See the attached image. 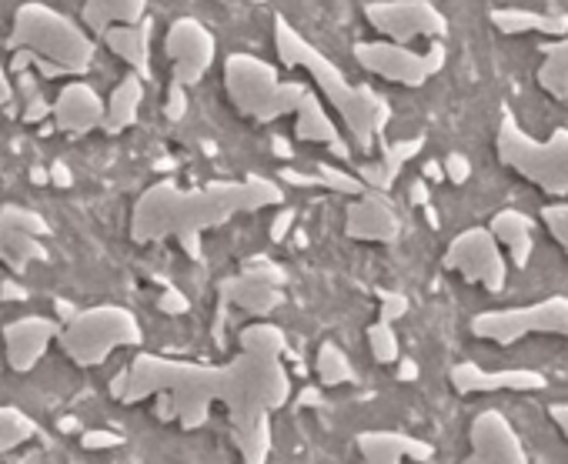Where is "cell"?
Returning a JSON list of instances; mask_svg holds the SVG:
<instances>
[{
	"label": "cell",
	"instance_id": "obj_36",
	"mask_svg": "<svg viewBox=\"0 0 568 464\" xmlns=\"http://www.w3.org/2000/svg\"><path fill=\"white\" fill-rule=\"evenodd\" d=\"M124 437L118 431H104V427H94V431H81V447L84 451H111V447H121Z\"/></svg>",
	"mask_w": 568,
	"mask_h": 464
},
{
	"label": "cell",
	"instance_id": "obj_25",
	"mask_svg": "<svg viewBox=\"0 0 568 464\" xmlns=\"http://www.w3.org/2000/svg\"><path fill=\"white\" fill-rule=\"evenodd\" d=\"M148 21V0H84L81 24L91 38H101L114 24Z\"/></svg>",
	"mask_w": 568,
	"mask_h": 464
},
{
	"label": "cell",
	"instance_id": "obj_17",
	"mask_svg": "<svg viewBox=\"0 0 568 464\" xmlns=\"http://www.w3.org/2000/svg\"><path fill=\"white\" fill-rule=\"evenodd\" d=\"M345 235L352 241H368V245H395L402 238V217L388 194L365 190L348 204V220Z\"/></svg>",
	"mask_w": 568,
	"mask_h": 464
},
{
	"label": "cell",
	"instance_id": "obj_5",
	"mask_svg": "<svg viewBox=\"0 0 568 464\" xmlns=\"http://www.w3.org/2000/svg\"><path fill=\"white\" fill-rule=\"evenodd\" d=\"M224 91L241 117L254 124H271L288 117L305 101L308 87L298 81H284L274 64L254 54H227L224 58Z\"/></svg>",
	"mask_w": 568,
	"mask_h": 464
},
{
	"label": "cell",
	"instance_id": "obj_32",
	"mask_svg": "<svg viewBox=\"0 0 568 464\" xmlns=\"http://www.w3.org/2000/svg\"><path fill=\"white\" fill-rule=\"evenodd\" d=\"M368 351L378 364H395L402 358V344H398V334H395V324H385V321H375L368 328Z\"/></svg>",
	"mask_w": 568,
	"mask_h": 464
},
{
	"label": "cell",
	"instance_id": "obj_46",
	"mask_svg": "<svg viewBox=\"0 0 568 464\" xmlns=\"http://www.w3.org/2000/svg\"><path fill=\"white\" fill-rule=\"evenodd\" d=\"M0 298H4V301H24L28 298V288L18 278H8L4 285H0Z\"/></svg>",
	"mask_w": 568,
	"mask_h": 464
},
{
	"label": "cell",
	"instance_id": "obj_54",
	"mask_svg": "<svg viewBox=\"0 0 568 464\" xmlns=\"http://www.w3.org/2000/svg\"><path fill=\"white\" fill-rule=\"evenodd\" d=\"M302 404H318L322 401V394L315 391V388H308V391H302V398H298Z\"/></svg>",
	"mask_w": 568,
	"mask_h": 464
},
{
	"label": "cell",
	"instance_id": "obj_11",
	"mask_svg": "<svg viewBox=\"0 0 568 464\" xmlns=\"http://www.w3.org/2000/svg\"><path fill=\"white\" fill-rule=\"evenodd\" d=\"M284 285H288V271L274 261L257 258V261L244 265L237 275L224 278L217 285V298H221V305L264 321L271 311H277L284 305Z\"/></svg>",
	"mask_w": 568,
	"mask_h": 464
},
{
	"label": "cell",
	"instance_id": "obj_57",
	"mask_svg": "<svg viewBox=\"0 0 568 464\" xmlns=\"http://www.w3.org/2000/svg\"><path fill=\"white\" fill-rule=\"evenodd\" d=\"M0 51H4V44H0Z\"/></svg>",
	"mask_w": 568,
	"mask_h": 464
},
{
	"label": "cell",
	"instance_id": "obj_24",
	"mask_svg": "<svg viewBox=\"0 0 568 464\" xmlns=\"http://www.w3.org/2000/svg\"><path fill=\"white\" fill-rule=\"evenodd\" d=\"M488 235L498 241V248L508 251V258H511L515 268H528L531 248H535V241H531V217H528V214H521V210H515V207L498 210V214L488 220Z\"/></svg>",
	"mask_w": 568,
	"mask_h": 464
},
{
	"label": "cell",
	"instance_id": "obj_43",
	"mask_svg": "<svg viewBox=\"0 0 568 464\" xmlns=\"http://www.w3.org/2000/svg\"><path fill=\"white\" fill-rule=\"evenodd\" d=\"M548 417L555 421V427H558L561 437L568 441V401H555V404L548 408Z\"/></svg>",
	"mask_w": 568,
	"mask_h": 464
},
{
	"label": "cell",
	"instance_id": "obj_12",
	"mask_svg": "<svg viewBox=\"0 0 568 464\" xmlns=\"http://www.w3.org/2000/svg\"><path fill=\"white\" fill-rule=\"evenodd\" d=\"M442 268L462 275L468 285H481L488 295L505 291L508 265H505L498 241L488 235V227H468L458 238H452V245L442 258Z\"/></svg>",
	"mask_w": 568,
	"mask_h": 464
},
{
	"label": "cell",
	"instance_id": "obj_51",
	"mask_svg": "<svg viewBox=\"0 0 568 464\" xmlns=\"http://www.w3.org/2000/svg\"><path fill=\"white\" fill-rule=\"evenodd\" d=\"M58 315H61V324H68V321L78 315V308H74L71 301H58Z\"/></svg>",
	"mask_w": 568,
	"mask_h": 464
},
{
	"label": "cell",
	"instance_id": "obj_41",
	"mask_svg": "<svg viewBox=\"0 0 568 464\" xmlns=\"http://www.w3.org/2000/svg\"><path fill=\"white\" fill-rule=\"evenodd\" d=\"M158 308L164 311V315H187V308H191V301H187V295L184 291H178V288H164V295L158 298Z\"/></svg>",
	"mask_w": 568,
	"mask_h": 464
},
{
	"label": "cell",
	"instance_id": "obj_28",
	"mask_svg": "<svg viewBox=\"0 0 568 464\" xmlns=\"http://www.w3.org/2000/svg\"><path fill=\"white\" fill-rule=\"evenodd\" d=\"M241 354H254V358H271L281 361L288 354V334H284L277 324L271 321H254L241 331Z\"/></svg>",
	"mask_w": 568,
	"mask_h": 464
},
{
	"label": "cell",
	"instance_id": "obj_22",
	"mask_svg": "<svg viewBox=\"0 0 568 464\" xmlns=\"http://www.w3.org/2000/svg\"><path fill=\"white\" fill-rule=\"evenodd\" d=\"M101 44L121 58L131 74H138L141 81L151 78V21L141 24H114L101 34Z\"/></svg>",
	"mask_w": 568,
	"mask_h": 464
},
{
	"label": "cell",
	"instance_id": "obj_1",
	"mask_svg": "<svg viewBox=\"0 0 568 464\" xmlns=\"http://www.w3.org/2000/svg\"><path fill=\"white\" fill-rule=\"evenodd\" d=\"M171 394L174 421L184 431H197L211 417L217 401L227 414L234 447L244 464H267L271 454V414L292 401V378L281 361L237 354L227 364H197L161 354H138L128 364L124 404Z\"/></svg>",
	"mask_w": 568,
	"mask_h": 464
},
{
	"label": "cell",
	"instance_id": "obj_4",
	"mask_svg": "<svg viewBox=\"0 0 568 464\" xmlns=\"http://www.w3.org/2000/svg\"><path fill=\"white\" fill-rule=\"evenodd\" d=\"M4 48L28 51L34 58L61 68L68 78L88 74V68L98 58V41L84 31V24L54 11L51 4H44V0H28V4L18 8Z\"/></svg>",
	"mask_w": 568,
	"mask_h": 464
},
{
	"label": "cell",
	"instance_id": "obj_6",
	"mask_svg": "<svg viewBox=\"0 0 568 464\" xmlns=\"http://www.w3.org/2000/svg\"><path fill=\"white\" fill-rule=\"evenodd\" d=\"M495 151L508 171H515L548 197L568 194V127H555L548 141H535L515 121V114L505 111L495 134Z\"/></svg>",
	"mask_w": 568,
	"mask_h": 464
},
{
	"label": "cell",
	"instance_id": "obj_49",
	"mask_svg": "<svg viewBox=\"0 0 568 464\" xmlns=\"http://www.w3.org/2000/svg\"><path fill=\"white\" fill-rule=\"evenodd\" d=\"M108 388H111V398H114V401H121V398H124V391H128V368H121V371L111 378V384H108Z\"/></svg>",
	"mask_w": 568,
	"mask_h": 464
},
{
	"label": "cell",
	"instance_id": "obj_31",
	"mask_svg": "<svg viewBox=\"0 0 568 464\" xmlns=\"http://www.w3.org/2000/svg\"><path fill=\"white\" fill-rule=\"evenodd\" d=\"M38 437V424L14 404H0V451H14Z\"/></svg>",
	"mask_w": 568,
	"mask_h": 464
},
{
	"label": "cell",
	"instance_id": "obj_16",
	"mask_svg": "<svg viewBox=\"0 0 568 464\" xmlns=\"http://www.w3.org/2000/svg\"><path fill=\"white\" fill-rule=\"evenodd\" d=\"M61 334V321L44 318V315H28L18 318L4 328V358L11 371L28 374L41 364V358L51 351V344Z\"/></svg>",
	"mask_w": 568,
	"mask_h": 464
},
{
	"label": "cell",
	"instance_id": "obj_38",
	"mask_svg": "<svg viewBox=\"0 0 568 464\" xmlns=\"http://www.w3.org/2000/svg\"><path fill=\"white\" fill-rule=\"evenodd\" d=\"M442 174L452 181V184H465L468 177H471V161L465 157V154H448L445 161H442Z\"/></svg>",
	"mask_w": 568,
	"mask_h": 464
},
{
	"label": "cell",
	"instance_id": "obj_39",
	"mask_svg": "<svg viewBox=\"0 0 568 464\" xmlns=\"http://www.w3.org/2000/svg\"><path fill=\"white\" fill-rule=\"evenodd\" d=\"M295 217H298V214H295L292 207H281V210H277V214L271 217V227H267V235H271V241H274V245H281L284 238L292 235V227H295Z\"/></svg>",
	"mask_w": 568,
	"mask_h": 464
},
{
	"label": "cell",
	"instance_id": "obj_15",
	"mask_svg": "<svg viewBox=\"0 0 568 464\" xmlns=\"http://www.w3.org/2000/svg\"><path fill=\"white\" fill-rule=\"evenodd\" d=\"M468 457L462 464H528L511 421L498 411H481L468 427Z\"/></svg>",
	"mask_w": 568,
	"mask_h": 464
},
{
	"label": "cell",
	"instance_id": "obj_13",
	"mask_svg": "<svg viewBox=\"0 0 568 464\" xmlns=\"http://www.w3.org/2000/svg\"><path fill=\"white\" fill-rule=\"evenodd\" d=\"M164 58L171 64V84L184 91L201 84L217 61V38L197 18H178L164 34Z\"/></svg>",
	"mask_w": 568,
	"mask_h": 464
},
{
	"label": "cell",
	"instance_id": "obj_52",
	"mask_svg": "<svg viewBox=\"0 0 568 464\" xmlns=\"http://www.w3.org/2000/svg\"><path fill=\"white\" fill-rule=\"evenodd\" d=\"M271 147H274V154H277V157H292V144L284 141V137H274V141H271Z\"/></svg>",
	"mask_w": 568,
	"mask_h": 464
},
{
	"label": "cell",
	"instance_id": "obj_30",
	"mask_svg": "<svg viewBox=\"0 0 568 464\" xmlns=\"http://www.w3.org/2000/svg\"><path fill=\"white\" fill-rule=\"evenodd\" d=\"M315 371H318L322 388H338V384H352L355 381V364H352V358L335 341H325L318 348Z\"/></svg>",
	"mask_w": 568,
	"mask_h": 464
},
{
	"label": "cell",
	"instance_id": "obj_9",
	"mask_svg": "<svg viewBox=\"0 0 568 464\" xmlns=\"http://www.w3.org/2000/svg\"><path fill=\"white\" fill-rule=\"evenodd\" d=\"M352 54L368 74L388 84H402V87H422L445 68V48L438 41L425 54L405 44H392V41H362L355 44Z\"/></svg>",
	"mask_w": 568,
	"mask_h": 464
},
{
	"label": "cell",
	"instance_id": "obj_37",
	"mask_svg": "<svg viewBox=\"0 0 568 464\" xmlns=\"http://www.w3.org/2000/svg\"><path fill=\"white\" fill-rule=\"evenodd\" d=\"M191 111V97L181 84H171L168 87V101H164V117L168 121H181L184 114Z\"/></svg>",
	"mask_w": 568,
	"mask_h": 464
},
{
	"label": "cell",
	"instance_id": "obj_7",
	"mask_svg": "<svg viewBox=\"0 0 568 464\" xmlns=\"http://www.w3.org/2000/svg\"><path fill=\"white\" fill-rule=\"evenodd\" d=\"M141 341H144L141 321L124 305L81 308L68 324H61V334H58L61 351L81 368H98L114 351L138 348Z\"/></svg>",
	"mask_w": 568,
	"mask_h": 464
},
{
	"label": "cell",
	"instance_id": "obj_3",
	"mask_svg": "<svg viewBox=\"0 0 568 464\" xmlns=\"http://www.w3.org/2000/svg\"><path fill=\"white\" fill-rule=\"evenodd\" d=\"M271 28H274V54H277L281 68L308 71L315 87H318V97L328 101L338 111V117L345 121L355 147L372 151L375 141L385 134V127L392 121L388 101L378 91H372L368 84H352L342 74V68L328 54H322L288 18L277 14Z\"/></svg>",
	"mask_w": 568,
	"mask_h": 464
},
{
	"label": "cell",
	"instance_id": "obj_33",
	"mask_svg": "<svg viewBox=\"0 0 568 464\" xmlns=\"http://www.w3.org/2000/svg\"><path fill=\"white\" fill-rule=\"evenodd\" d=\"M315 181H318V187L335 190V194H348V197H362L365 194V184L358 181V174L342 171L335 164H318L315 167Z\"/></svg>",
	"mask_w": 568,
	"mask_h": 464
},
{
	"label": "cell",
	"instance_id": "obj_29",
	"mask_svg": "<svg viewBox=\"0 0 568 464\" xmlns=\"http://www.w3.org/2000/svg\"><path fill=\"white\" fill-rule=\"evenodd\" d=\"M541 64H538V84L545 94H551L555 101H568V38L548 44L541 51Z\"/></svg>",
	"mask_w": 568,
	"mask_h": 464
},
{
	"label": "cell",
	"instance_id": "obj_26",
	"mask_svg": "<svg viewBox=\"0 0 568 464\" xmlns=\"http://www.w3.org/2000/svg\"><path fill=\"white\" fill-rule=\"evenodd\" d=\"M141 101H144V81L138 74H128L111 91V97L104 101V124H101V131L111 134V137H118L128 127H134L138 124V114H141Z\"/></svg>",
	"mask_w": 568,
	"mask_h": 464
},
{
	"label": "cell",
	"instance_id": "obj_20",
	"mask_svg": "<svg viewBox=\"0 0 568 464\" xmlns=\"http://www.w3.org/2000/svg\"><path fill=\"white\" fill-rule=\"evenodd\" d=\"M358 444V454H362V464H405V461H432L435 457V447L415 434H405V431H362L355 437Z\"/></svg>",
	"mask_w": 568,
	"mask_h": 464
},
{
	"label": "cell",
	"instance_id": "obj_14",
	"mask_svg": "<svg viewBox=\"0 0 568 464\" xmlns=\"http://www.w3.org/2000/svg\"><path fill=\"white\" fill-rule=\"evenodd\" d=\"M48 235L51 224L44 214L24 204H4L0 207V265H8L14 275H24L31 265L48 261Z\"/></svg>",
	"mask_w": 568,
	"mask_h": 464
},
{
	"label": "cell",
	"instance_id": "obj_8",
	"mask_svg": "<svg viewBox=\"0 0 568 464\" xmlns=\"http://www.w3.org/2000/svg\"><path fill=\"white\" fill-rule=\"evenodd\" d=\"M471 334L498 348H511L521 338H535V334H551L568 341V298L551 295L525 308L481 311L471 318Z\"/></svg>",
	"mask_w": 568,
	"mask_h": 464
},
{
	"label": "cell",
	"instance_id": "obj_50",
	"mask_svg": "<svg viewBox=\"0 0 568 464\" xmlns=\"http://www.w3.org/2000/svg\"><path fill=\"white\" fill-rule=\"evenodd\" d=\"M398 378L402 381H415L418 378V364L412 358H398Z\"/></svg>",
	"mask_w": 568,
	"mask_h": 464
},
{
	"label": "cell",
	"instance_id": "obj_2",
	"mask_svg": "<svg viewBox=\"0 0 568 464\" xmlns=\"http://www.w3.org/2000/svg\"><path fill=\"white\" fill-rule=\"evenodd\" d=\"M284 190L264 174H247L244 181H211L204 187H181L164 177L151 184L131 214V241L161 245L178 241L187 258H201V238L214 227H224L237 214H257L277 207Z\"/></svg>",
	"mask_w": 568,
	"mask_h": 464
},
{
	"label": "cell",
	"instance_id": "obj_45",
	"mask_svg": "<svg viewBox=\"0 0 568 464\" xmlns=\"http://www.w3.org/2000/svg\"><path fill=\"white\" fill-rule=\"evenodd\" d=\"M281 177L288 181V184H295V187H318L315 174H305V171H295V167H284Z\"/></svg>",
	"mask_w": 568,
	"mask_h": 464
},
{
	"label": "cell",
	"instance_id": "obj_56",
	"mask_svg": "<svg viewBox=\"0 0 568 464\" xmlns=\"http://www.w3.org/2000/svg\"><path fill=\"white\" fill-rule=\"evenodd\" d=\"M244 4H267V0H244Z\"/></svg>",
	"mask_w": 568,
	"mask_h": 464
},
{
	"label": "cell",
	"instance_id": "obj_55",
	"mask_svg": "<svg viewBox=\"0 0 568 464\" xmlns=\"http://www.w3.org/2000/svg\"><path fill=\"white\" fill-rule=\"evenodd\" d=\"M31 181H34V184H48L51 177H48V171H44V167H31Z\"/></svg>",
	"mask_w": 568,
	"mask_h": 464
},
{
	"label": "cell",
	"instance_id": "obj_18",
	"mask_svg": "<svg viewBox=\"0 0 568 464\" xmlns=\"http://www.w3.org/2000/svg\"><path fill=\"white\" fill-rule=\"evenodd\" d=\"M51 121L61 134L84 137L91 131H101L104 124V97L81 78L64 84L58 91V101H51Z\"/></svg>",
	"mask_w": 568,
	"mask_h": 464
},
{
	"label": "cell",
	"instance_id": "obj_35",
	"mask_svg": "<svg viewBox=\"0 0 568 464\" xmlns=\"http://www.w3.org/2000/svg\"><path fill=\"white\" fill-rule=\"evenodd\" d=\"M408 315V298L398 291H378V321L395 324L398 318Z\"/></svg>",
	"mask_w": 568,
	"mask_h": 464
},
{
	"label": "cell",
	"instance_id": "obj_44",
	"mask_svg": "<svg viewBox=\"0 0 568 464\" xmlns=\"http://www.w3.org/2000/svg\"><path fill=\"white\" fill-rule=\"evenodd\" d=\"M14 81H11V74H8V68L0 64V107H11L14 104Z\"/></svg>",
	"mask_w": 568,
	"mask_h": 464
},
{
	"label": "cell",
	"instance_id": "obj_23",
	"mask_svg": "<svg viewBox=\"0 0 568 464\" xmlns=\"http://www.w3.org/2000/svg\"><path fill=\"white\" fill-rule=\"evenodd\" d=\"M425 147V137H408V141H392L382 147V157L378 161H368L358 167V181L365 184V190H375V194H388L402 174V167Z\"/></svg>",
	"mask_w": 568,
	"mask_h": 464
},
{
	"label": "cell",
	"instance_id": "obj_47",
	"mask_svg": "<svg viewBox=\"0 0 568 464\" xmlns=\"http://www.w3.org/2000/svg\"><path fill=\"white\" fill-rule=\"evenodd\" d=\"M48 177H51V184H58V187H71V184H74V174H71V167H68L64 161L51 164Z\"/></svg>",
	"mask_w": 568,
	"mask_h": 464
},
{
	"label": "cell",
	"instance_id": "obj_53",
	"mask_svg": "<svg viewBox=\"0 0 568 464\" xmlns=\"http://www.w3.org/2000/svg\"><path fill=\"white\" fill-rule=\"evenodd\" d=\"M445 174H442V164L438 161H428L425 164V181H442Z\"/></svg>",
	"mask_w": 568,
	"mask_h": 464
},
{
	"label": "cell",
	"instance_id": "obj_34",
	"mask_svg": "<svg viewBox=\"0 0 568 464\" xmlns=\"http://www.w3.org/2000/svg\"><path fill=\"white\" fill-rule=\"evenodd\" d=\"M541 220H545V227H548L551 241L568 255V204L561 200V204H548V207H541Z\"/></svg>",
	"mask_w": 568,
	"mask_h": 464
},
{
	"label": "cell",
	"instance_id": "obj_27",
	"mask_svg": "<svg viewBox=\"0 0 568 464\" xmlns=\"http://www.w3.org/2000/svg\"><path fill=\"white\" fill-rule=\"evenodd\" d=\"M491 24L515 38V34H548V38H565L568 34V18H551V14H535V11H491Z\"/></svg>",
	"mask_w": 568,
	"mask_h": 464
},
{
	"label": "cell",
	"instance_id": "obj_21",
	"mask_svg": "<svg viewBox=\"0 0 568 464\" xmlns=\"http://www.w3.org/2000/svg\"><path fill=\"white\" fill-rule=\"evenodd\" d=\"M295 137L308 141V144H325L338 161H352V144L342 137L338 124L325 111V101L315 91H308L305 101L295 111Z\"/></svg>",
	"mask_w": 568,
	"mask_h": 464
},
{
	"label": "cell",
	"instance_id": "obj_42",
	"mask_svg": "<svg viewBox=\"0 0 568 464\" xmlns=\"http://www.w3.org/2000/svg\"><path fill=\"white\" fill-rule=\"evenodd\" d=\"M11 81H14V94H18L21 101H31V97H38V94H41V78H38L34 71L14 74Z\"/></svg>",
	"mask_w": 568,
	"mask_h": 464
},
{
	"label": "cell",
	"instance_id": "obj_40",
	"mask_svg": "<svg viewBox=\"0 0 568 464\" xmlns=\"http://www.w3.org/2000/svg\"><path fill=\"white\" fill-rule=\"evenodd\" d=\"M51 117V101L44 97V91L31 101H24V111H21V121L24 124H44Z\"/></svg>",
	"mask_w": 568,
	"mask_h": 464
},
{
	"label": "cell",
	"instance_id": "obj_10",
	"mask_svg": "<svg viewBox=\"0 0 568 464\" xmlns=\"http://www.w3.org/2000/svg\"><path fill=\"white\" fill-rule=\"evenodd\" d=\"M365 21L382 34V41L405 48L418 38L438 41L448 31V21L435 8V0H372L365 8Z\"/></svg>",
	"mask_w": 568,
	"mask_h": 464
},
{
	"label": "cell",
	"instance_id": "obj_19",
	"mask_svg": "<svg viewBox=\"0 0 568 464\" xmlns=\"http://www.w3.org/2000/svg\"><path fill=\"white\" fill-rule=\"evenodd\" d=\"M452 388L458 394H495V391H545L548 378L531 368H508V371H485L475 361H462L452 368Z\"/></svg>",
	"mask_w": 568,
	"mask_h": 464
},
{
	"label": "cell",
	"instance_id": "obj_48",
	"mask_svg": "<svg viewBox=\"0 0 568 464\" xmlns=\"http://www.w3.org/2000/svg\"><path fill=\"white\" fill-rule=\"evenodd\" d=\"M408 197H412V204H418V207H428V181H415L412 187H408Z\"/></svg>",
	"mask_w": 568,
	"mask_h": 464
}]
</instances>
